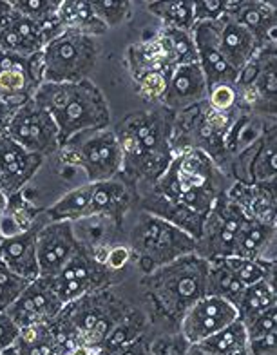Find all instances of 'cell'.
<instances>
[{
    "instance_id": "6da1fadb",
    "label": "cell",
    "mask_w": 277,
    "mask_h": 355,
    "mask_svg": "<svg viewBox=\"0 0 277 355\" xmlns=\"http://www.w3.org/2000/svg\"><path fill=\"white\" fill-rule=\"evenodd\" d=\"M231 183L217 162L202 149L174 150L169 167L141 200V211L163 218L197 239L214 201Z\"/></svg>"
},
{
    "instance_id": "7a4b0ae2",
    "label": "cell",
    "mask_w": 277,
    "mask_h": 355,
    "mask_svg": "<svg viewBox=\"0 0 277 355\" xmlns=\"http://www.w3.org/2000/svg\"><path fill=\"white\" fill-rule=\"evenodd\" d=\"M172 116L165 107L138 112L114 129L123 153L122 176H127L132 183L152 185L165 173L174 156Z\"/></svg>"
},
{
    "instance_id": "3957f363",
    "label": "cell",
    "mask_w": 277,
    "mask_h": 355,
    "mask_svg": "<svg viewBox=\"0 0 277 355\" xmlns=\"http://www.w3.org/2000/svg\"><path fill=\"white\" fill-rule=\"evenodd\" d=\"M33 100L57 123L62 145L76 135L104 129L111 123L107 100L91 78L75 84L44 82L35 91Z\"/></svg>"
},
{
    "instance_id": "277c9868",
    "label": "cell",
    "mask_w": 277,
    "mask_h": 355,
    "mask_svg": "<svg viewBox=\"0 0 277 355\" xmlns=\"http://www.w3.org/2000/svg\"><path fill=\"white\" fill-rule=\"evenodd\" d=\"M208 261L196 252L145 274L143 286L163 315L181 321L187 310L207 295Z\"/></svg>"
},
{
    "instance_id": "5b68a950",
    "label": "cell",
    "mask_w": 277,
    "mask_h": 355,
    "mask_svg": "<svg viewBox=\"0 0 277 355\" xmlns=\"http://www.w3.org/2000/svg\"><path fill=\"white\" fill-rule=\"evenodd\" d=\"M129 248L145 274L196 252V239L176 225L141 211L129 234Z\"/></svg>"
},
{
    "instance_id": "8992f818",
    "label": "cell",
    "mask_w": 277,
    "mask_h": 355,
    "mask_svg": "<svg viewBox=\"0 0 277 355\" xmlns=\"http://www.w3.org/2000/svg\"><path fill=\"white\" fill-rule=\"evenodd\" d=\"M129 310L107 288L96 290L66 304L60 318L78 339V345L98 350Z\"/></svg>"
},
{
    "instance_id": "52a82bcc",
    "label": "cell",
    "mask_w": 277,
    "mask_h": 355,
    "mask_svg": "<svg viewBox=\"0 0 277 355\" xmlns=\"http://www.w3.org/2000/svg\"><path fill=\"white\" fill-rule=\"evenodd\" d=\"M96 38L64 29L47 42L40 53L42 62V84H75L89 80L98 60Z\"/></svg>"
},
{
    "instance_id": "ba28073f",
    "label": "cell",
    "mask_w": 277,
    "mask_h": 355,
    "mask_svg": "<svg viewBox=\"0 0 277 355\" xmlns=\"http://www.w3.org/2000/svg\"><path fill=\"white\" fill-rule=\"evenodd\" d=\"M67 164L80 167L87 183H100L122 176L123 153L114 129H96L76 135L58 150Z\"/></svg>"
},
{
    "instance_id": "9c48e42d",
    "label": "cell",
    "mask_w": 277,
    "mask_h": 355,
    "mask_svg": "<svg viewBox=\"0 0 277 355\" xmlns=\"http://www.w3.org/2000/svg\"><path fill=\"white\" fill-rule=\"evenodd\" d=\"M249 221L240 207L223 192L203 221L202 234L196 239V254L207 261L231 257L235 239Z\"/></svg>"
},
{
    "instance_id": "30bf717a",
    "label": "cell",
    "mask_w": 277,
    "mask_h": 355,
    "mask_svg": "<svg viewBox=\"0 0 277 355\" xmlns=\"http://www.w3.org/2000/svg\"><path fill=\"white\" fill-rule=\"evenodd\" d=\"M276 46L259 49L258 55L249 62L235 80V91L240 107L249 109L252 114L276 116Z\"/></svg>"
},
{
    "instance_id": "8fae6325",
    "label": "cell",
    "mask_w": 277,
    "mask_h": 355,
    "mask_svg": "<svg viewBox=\"0 0 277 355\" xmlns=\"http://www.w3.org/2000/svg\"><path fill=\"white\" fill-rule=\"evenodd\" d=\"M6 136H10L11 140L29 153L42 156L44 159L47 156L58 155L62 147L57 123L33 98L15 109Z\"/></svg>"
},
{
    "instance_id": "7c38bea8",
    "label": "cell",
    "mask_w": 277,
    "mask_h": 355,
    "mask_svg": "<svg viewBox=\"0 0 277 355\" xmlns=\"http://www.w3.org/2000/svg\"><path fill=\"white\" fill-rule=\"evenodd\" d=\"M109 277H111V272L82 243L80 250L71 257L66 266L53 277H47L46 281L62 301V304L66 306L82 295L107 288Z\"/></svg>"
},
{
    "instance_id": "4fadbf2b",
    "label": "cell",
    "mask_w": 277,
    "mask_h": 355,
    "mask_svg": "<svg viewBox=\"0 0 277 355\" xmlns=\"http://www.w3.org/2000/svg\"><path fill=\"white\" fill-rule=\"evenodd\" d=\"M80 248L82 241L75 232V223L46 221L37 234V259L40 277L47 279L58 274Z\"/></svg>"
},
{
    "instance_id": "5bb4252c",
    "label": "cell",
    "mask_w": 277,
    "mask_h": 355,
    "mask_svg": "<svg viewBox=\"0 0 277 355\" xmlns=\"http://www.w3.org/2000/svg\"><path fill=\"white\" fill-rule=\"evenodd\" d=\"M238 319V310L216 295H203L179 321V336L188 345H197Z\"/></svg>"
},
{
    "instance_id": "9a60e30c",
    "label": "cell",
    "mask_w": 277,
    "mask_h": 355,
    "mask_svg": "<svg viewBox=\"0 0 277 355\" xmlns=\"http://www.w3.org/2000/svg\"><path fill=\"white\" fill-rule=\"evenodd\" d=\"M42 84V62L40 55L35 58H19L0 49V100L19 107Z\"/></svg>"
},
{
    "instance_id": "2e32d148",
    "label": "cell",
    "mask_w": 277,
    "mask_h": 355,
    "mask_svg": "<svg viewBox=\"0 0 277 355\" xmlns=\"http://www.w3.org/2000/svg\"><path fill=\"white\" fill-rule=\"evenodd\" d=\"M62 31H64V28L58 22V19L46 24V26H40V24L24 19L13 11L10 22L0 29V49L4 53H10V55L19 56V58L29 60V58L40 55L47 42Z\"/></svg>"
},
{
    "instance_id": "e0dca14e",
    "label": "cell",
    "mask_w": 277,
    "mask_h": 355,
    "mask_svg": "<svg viewBox=\"0 0 277 355\" xmlns=\"http://www.w3.org/2000/svg\"><path fill=\"white\" fill-rule=\"evenodd\" d=\"M64 304L53 292L49 283L42 277L29 281L22 290L19 300L11 304L6 313L15 321L19 328L33 327V324H49L60 315Z\"/></svg>"
},
{
    "instance_id": "ac0fdd59",
    "label": "cell",
    "mask_w": 277,
    "mask_h": 355,
    "mask_svg": "<svg viewBox=\"0 0 277 355\" xmlns=\"http://www.w3.org/2000/svg\"><path fill=\"white\" fill-rule=\"evenodd\" d=\"M44 158L29 153L13 141L10 136L0 138V192L10 198L26 189L38 168L42 167Z\"/></svg>"
},
{
    "instance_id": "d6986e66",
    "label": "cell",
    "mask_w": 277,
    "mask_h": 355,
    "mask_svg": "<svg viewBox=\"0 0 277 355\" xmlns=\"http://www.w3.org/2000/svg\"><path fill=\"white\" fill-rule=\"evenodd\" d=\"M276 125L265 127L263 132L240 153V174L234 182L270 183L277 182ZM235 162V164H238Z\"/></svg>"
},
{
    "instance_id": "ffe728a7",
    "label": "cell",
    "mask_w": 277,
    "mask_h": 355,
    "mask_svg": "<svg viewBox=\"0 0 277 355\" xmlns=\"http://www.w3.org/2000/svg\"><path fill=\"white\" fill-rule=\"evenodd\" d=\"M190 35L196 46L197 66L205 76L208 89L221 84H235L240 73L232 69L225 56L221 55L217 46L216 22H197Z\"/></svg>"
},
{
    "instance_id": "44dd1931",
    "label": "cell",
    "mask_w": 277,
    "mask_h": 355,
    "mask_svg": "<svg viewBox=\"0 0 277 355\" xmlns=\"http://www.w3.org/2000/svg\"><path fill=\"white\" fill-rule=\"evenodd\" d=\"M225 19L240 24L261 47L276 46L277 11L272 2L259 0H229Z\"/></svg>"
},
{
    "instance_id": "7402d4cb",
    "label": "cell",
    "mask_w": 277,
    "mask_h": 355,
    "mask_svg": "<svg viewBox=\"0 0 277 355\" xmlns=\"http://www.w3.org/2000/svg\"><path fill=\"white\" fill-rule=\"evenodd\" d=\"M208 85L197 64L174 67L161 105L172 114L187 111L207 100Z\"/></svg>"
},
{
    "instance_id": "603a6c76",
    "label": "cell",
    "mask_w": 277,
    "mask_h": 355,
    "mask_svg": "<svg viewBox=\"0 0 277 355\" xmlns=\"http://www.w3.org/2000/svg\"><path fill=\"white\" fill-rule=\"evenodd\" d=\"M276 182L243 183L232 182L226 194L252 221L276 225Z\"/></svg>"
},
{
    "instance_id": "cb8c5ba5",
    "label": "cell",
    "mask_w": 277,
    "mask_h": 355,
    "mask_svg": "<svg viewBox=\"0 0 277 355\" xmlns=\"http://www.w3.org/2000/svg\"><path fill=\"white\" fill-rule=\"evenodd\" d=\"M46 221H40L33 229L22 234L0 239V261H4L17 276L26 281H35L40 277L37 259V234Z\"/></svg>"
},
{
    "instance_id": "d4e9b609",
    "label": "cell",
    "mask_w": 277,
    "mask_h": 355,
    "mask_svg": "<svg viewBox=\"0 0 277 355\" xmlns=\"http://www.w3.org/2000/svg\"><path fill=\"white\" fill-rule=\"evenodd\" d=\"M216 33L221 55L225 56L229 66L238 73L249 66V62L258 55L259 49H263L247 29L225 17L216 22Z\"/></svg>"
},
{
    "instance_id": "484cf974",
    "label": "cell",
    "mask_w": 277,
    "mask_h": 355,
    "mask_svg": "<svg viewBox=\"0 0 277 355\" xmlns=\"http://www.w3.org/2000/svg\"><path fill=\"white\" fill-rule=\"evenodd\" d=\"M276 225L258 223L250 220L235 239L231 257L276 265Z\"/></svg>"
},
{
    "instance_id": "4316f807",
    "label": "cell",
    "mask_w": 277,
    "mask_h": 355,
    "mask_svg": "<svg viewBox=\"0 0 277 355\" xmlns=\"http://www.w3.org/2000/svg\"><path fill=\"white\" fill-rule=\"evenodd\" d=\"M127 62L132 78L149 71H174L176 67L160 35H156L152 40L129 47Z\"/></svg>"
},
{
    "instance_id": "83f0119b",
    "label": "cell",
    "mask_w": 277,
    "mask_h": 355,
    "mask_svg": "<svg viewBox=\"0 0 277 355\" xmlns=\"http://www.w3.org/2000/svg\"><path fill=\"white\" fill-rule=\"evenodd\" d=\"M57 19L64 29H73L93 38L107 33L105 24L94 13L91 0H62Z\"/></svg>"
},
{
    "instance_id": "f1b7e54d",
    "label": "cell",
    "mask_w": 277,
    "mask_h": 355,
    "mask_svg": "<svg viewBox=\"0 0 277 355\" xmlns=\"http://www.w3.org/2000/svg\"><path fill=\"white\" fill-rule=\"evenodd\" d=\"M40 214L24 196V191L19 194L8 198L6 211L0 218V238H11L17 234L33 229L35 225L40 223Z\"/></svg>"
},
{
    "instance_id": "f546056e",
    "label": "cell",
    "mask_w": 277,
    "mask_h": 355,
    "mask_svg": "<svg viewBox=\"0 0 277 355\" xmlns=\"http://www.w3.org/2000/svg\"><path fill=\"white\" fill-rule=\"evenodd\" d=\"M272 306H277L276 277L258 281L254 285L247 286L240 300H238V303H235L238 319L241 322H247L250 319L258 318L259 313H263L265 310L272 309Z\"/></svg>"
},
{
    "instance_id": "4dcf8cb0",
    "label": "cell",
    "mask_w": 277,
    "mask_h": 355,
    "mask_svg": "<svg viewBox=\"0 0 277 355\" xmlns=\"http://www.w3.org/2000/svg\"><path fill=\"white\" fill-rule=\"evenodd\" d=\"M199 348L205 354L211 355H249V337H247V328L240 319H235L229 327L216 332L214 336L207 337L205 341L190 345Z\"/></svg>"
},
{
    "instance_id": "1f68e13d",
    "label": "cell",
    "mask_w": 277,
    "mask_h": 355,
    "mask_svg": "<svg viewBox=\"0 0 277 355\" xmlns=\"http://www.w3.org/2000/svg\"><path fill=\"white\" fill-rule=\"evenodd\" d=\"M244 288L247 286L232 272V268L229 266L225 257L223 259H212V261H208L207 295H216V297L229 301V303H232L235 306V303L241 297Z\"/></svg>"
},
{
    "instance_id": "d6a6232c",
    "label": "cell",
    "mask_w": 277,
    "mask_h": 355,
    "mask_svg": "<svg viewBox=\"0 0 277 355\" xmlns=\"http://www.w3.org/2000/svg\"><path fill=\"white\" fill-rule=\"evenodd\" d=\"M147 10L154 15L156 19H160L163 28L190 33L196 26L194 0H158V2H149Z\"/></svg>"
},
{
    "instance_id": "836d02e7",
    "label": "cell",
    "mask_w": 277,
    "mask_h": 355,
    "mask_svg": "<svg viewBox=\"0 0 277 355\" xmlns=\"http://www.w3.org/2000/svg\"><path fill=\"white\" fill-rule=\"evenodd\" d=\"M161 40L165 42L172 56L176 67L185 66V64H197L196 46H194L193 35L187 31H179V29L163 28L160 33Z\"/></svg>"
},
{
    "instance_id": "e575fe53",
    "label": "cell",
    "mask_w": 277,
    "mask_h": 355,
    "mask_svg": "<svg viewBox=\"0 0 277 355\" xmlns=\"http://www.w3.org/2000/svg\"><path fill=\"white\" fill-rule=\"evenodd\" d=\"M60 2L62 0H10L15 13L40 26H46L57 19Z\"/></svg>"
},
{
    "instance_id": "d590c367",
    "label": "cell",
    "mask_w": 277,
    "mask_h": 355,
    "mask_svg": "<svg viewBox=\"0 0 277 355\" xmlns=\"http://www.w3.org/2000/svg\"><path fill=\"white\" fill-rule=\"evenodd\" d=\"M172 71H149L143 75L134 76V84H136V91L141 98L147 102H158L161 103L167 87H169V80Z\"/></svg>"
},
{
    "instance_id": "8d00e7d4",
    "label": "cell",
    "mask_w": 277,
    "mask_h": 355,
    "mask_svg": "<svg viewBox=\"0 0 277 355\" xmlns=\"http://www.w3.org/2000/svg\"><path fill=\"white\" fill-rule=\"evenodd\" d=\"M91 6L107 29L125 22L132 11V2L127 0H91Z\"/></svg>"
},
{
    "instance_id": "74e56055",
    "label": "cell",
    "mask_w": 277,
    "mask_h": 355,
    "mask_svg": "<svg viewBox=\"0 0 277 355\" xmlns=\"http://www.w3.org/2000/svg\"><path fill=\"white\" fill-rule=\"evenodd\" d=\"M28 283L29 281L17 276L4 261H0V312H6L19 300V295L28 286Z\"/></svg>"
},
{
    "instance_id": "f35d334b",
    "label": "cell",
    "mask_w": 277,
    "mask_h": 355,
    "mask_svg": "<svg viewBox=\"0 0 277 355\" xmlns=\"http://www.w3.org/2000/svg\"><path fill=\"white\" fill-rule=\"evenodd\" d=\"M207 105L214 111L220 112H231L240 107V100H238V91L234 84H221L216 87L208 89L207 94Z\"/></svg>"
},
{
    "instance_id": "ab89813d",
    "label": "cell",
    "mask_w": 277,
    "mask_h": 355,
    "mask_svg": "<svg viewBox=\"0 0 277 355\" xmlns=\"http://www.w3.org/2000/svg\"><path fill=\"white\" fill-rule=\"evenodd\" d=\"M229 0H194V19L197 22H217L225 17Z\"/></svg>"
},
{
    "instance_id": "60d3db41",
    "label": "cell",
    "mask_w": 277,
    "mask_h": 355,
    "mask_svg": "<svg viewBox=\"0 0 277 355\" xmlns=\"http://www.w3.org/2000/svg\"><path fill=\"white\" fill-rule=\"evenodd\" d=\"M188 343L178 334L163 336L156 341H150V352L152 355H187Z\"/></svg>"
},
{
    "instance_id": "b9f144b4",
    "label": "cell",
    "mask_w": 277,
    "mask_h": 355,
    "mask_svg": "<svg viewBox=\"0 0 277 355\" xmlns=\"http://www.w3.org/2000/svg\"><path fill=\"white\" fill-rule=\"evenodd\" d=\"M20 328L6 312H0V355L10 352L19 341Z\"/></svg>"
},
{
    "instance_id": "7bdbcfd3",
    "label": "cell",
    "mask_w": 277,
    "mask_h": 355,
    "mask_svg": "<svg viewBox=\"0 0 277 355\" xmlns=\"http://www.w3.org/2000/svg\"><path fill=\"white\" fill-rule=\"evenodd\" d=\"M131 248L123 247V245H116V247H109L104 254V259H102V265L107 268L111 274L113 272L122 270L125 268V265L131 259Z\"/></svg>"
},
{
    "instance_id": "ee69618b",
    "label": "cell",
    "mask_w": 277,
    "mask_h": 355,
    "mask_svg": "<svg viewBox=\"0 0 277 355\" xmlns=\"http://www.w3.org/2000/svg\"><path fill=\"white\" fill-rule=\"evenodd\" d=\"M104 355H152V352H150V341H147L145 334H143V336L118 346Z\"/></svg>"
},
{
    "instance_id": "f6af8a7d",
    "label": "cell",
    "mask_w": 277,
    "mask_h": 355,
    "mask_svg": "<svg viewBox=\"0 0 277 355\" xmlns=\"http://www.w3.org/2000/svg\"><path fill=\"white\" fill-rule=\"evenodd\" d=\"M17 107H11L10 103H6L4 100H0V138L6 135L8 131V125H10V120L13 116V111Z\"/></svg>"
},
{
    "instance_id": "bcb514c9",
    "label": "cell",
    "mask_w": 277,
    "mask_h": 355,
    "mask_svg": "<svg viewBox=\"0 0 277 355\" xmlns=\"http://www.w3.org/2000/svg\"><path fill=\"white\" fill-rule=\"evenodd\" d=\"M11 17H13V8H11L10 0H0V29L10 22Z\"/></svg>"
},
{
    "instance_id": "7dc6e473",
    "label": "cell",
    "mask_w": 277,
    "mask_h": 355,
    "mask_svg": "<svg viewBox=\"0 0 277 355\" xmlns=\"http://www.w3.org/2000/svg\"><path fill=\"white\" fill-rule=\"evenodd\" d=\"M6 205H8V196H6L4 192H0V218H2V214H4ZM0 239H2V238H0Z\"/></svg>"
},
{
    "instance_id": "c3c4849f",
    "label": "cell",
    "mask_w": 277,
    "mask_h": 355,
    "mask_svg": "<svg viewBox=\"0 0 277 355\" xmlns=\"http://www.w3.org/2000/svg\"><path fill=\"white\" fill-rule=\"evenodd\" d=\"M187 355H211V354H205V352H202V350H199V348H196V346L188 345Z\"/></svg>"
},
{
    "instance_id": "681fc988",
    "label": "cell",
    "mask_w": 277,
    "mask_h": 355,
    "mask_svg": "<svg viewBox=\"0 0 277 355\" xmlns=\"http://www.w3.org/2000/svg\"><path fill=\"white\" fill-rule=\"evenodd\" d=\"M91 355H102V354H98V352H94V350H93V352H91Z\"/></svg>"
}]
</instances>
